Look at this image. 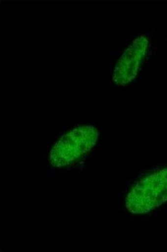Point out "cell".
Instances as JSON below:
<instances>
[{
    "instance_id": "obj_2",
    "label": "cell",
    "mask_w": 167,
    "mask_h": 252,
    "mask_svg": "<svg viewBox=\"0 0 167 252\" xmlns=\"http://www.w3.org/2000/svg\"><path fill=\"white\" fill-rule=\"evenodd\" d=\"M99 132L94 126H82L73 129L53 147L50 161L54 167L70 165L93 148L98 140Z\"/></svg>"
},
{
    "instance_id": "obj_1",
    "label": "cell",
    "mask_w": 167,
    "mask_h": 252,
    "mask_svg": "<svg viewBox=\"0 0 167 252\" xmlns=\"http://www.w3.org/2000/svg\"><path fill=\"white\" fill-rule=\"evenodd\" d=\"M167 202V167L145 177L130 190L125 205L133 215H144Z\"/></svg>"
},
{
    "instance_id": "obj_3",
    "label": "cell",
    "mask_w": 167,
    "mask_h": 252,
    "mask_svg": "<svg viewBox=\"0 0 167 252\" xmlns=\"http://www.w3.org/2000/svg\"><path fill=\"white\" fill-rule=\"evenodd\" d=\"M148 38L140 35L124 50L114 67L112 79L115 85H127L137 77L148 52Z\"/></svg>"
}]
</instances>
